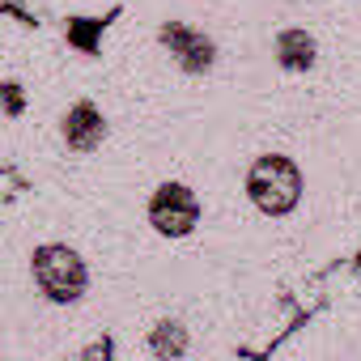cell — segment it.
<instances>
[{
	"label": "cell",
	"instance_id": "cell-6",
	"mask_svg": "<svg viewBox=\"0 0 361 361\" xmlns=\"http://www.w3.org/2000/svg\"><path fill=\"white\" fill-rule=\"evenodd\" d=\"M314 39L306 35V30H281L276 35V60H281V68H289V73H306V68H314Z\"/></svg>",
	"mask_w": 361,
	"mask_h": 361
},
{
	"label": "cell",
	"instance_id": "cell-1",
	"mask_svg": "<svg viewBox=\"0 0 361 361\" xmlns=\"http://www.w3.org/2000/svg\"><path fill=\"white\" fill-rule=\"evenodd\" d=\"M247 196H251V204L259 213L285 217L302 200V170L289 157H281V153H264L247 170Z\"/></svg>",
	"mask_w": 361,
	"mask_h": 361
},
{
	"label": "cell",
	"instance_id": "cell-7",
	"mask_svg": "<svg viewBox=\"0 0 361 361\" xmlns=\"http://www.w3.org/2000/svg\"><path fill=\"white\" fill-rule=\"evenodd\" d=\"M153 353L157 357H178V353H188V331L183 327H178V323H157V331H153Z\"/></svg>",
	"mask_w": 361,
	"mask_h": 361
},
{
	"label": "cell",
	"instance_id": "cell-2",
	"mask_svg": "<svg viewBox=\"0 0 361 361\" xmlns=\"http://www.w3.org/2000/svg\"><path fill=\"white\" fill-rule=\"evenodd\" d=\"M30 268H35V285H39L43 298L56 302V306L77 302V298L85 293V285H90L85 259H81L73 247H64V243H47V247H39Z\"/></svg>",
	"mask_w": 361,
	"mask_h": 361
},
{
	"label": "cell",
	"instance_id": "cell-4",
	"mask_svg": "<svg viewBox=\"0 0 361 361\" xmlns=\"http://www.w3.org/2000/svg\"><path fill=\"white\" fill-rule=\"evenodd\" d=\"M157 39H161V47L174 56V64L183 68V73H192V77H204V73L213 68V60H217L213 39L200 35V30H192V26H183V22H166V26L157 30Z\"/></svg>",
	"mask_w": 361,
	"mask_h": 361
},
{
	"label": "cell",
	"instance_id": "cell-3",
	"mask_svg": "<svg viewBox=\"0 0 361 361\" xmlns=\"http://www.w3.org/2000/svg\"><path fill=\"white\" fill-rule=\"evenodd\" d=\"M200 221V200L188 183H161L149 196V226L166 238H183Z\"/></svg>",
	"mask_w": 361,
	"mask_h": 361
},
{
	"label": "cell",
	"instance_id": "cell-5",
	"mask_svg": "<svg viewBox=\"0 0 361 361\" xmlns=\"http://www.w3.org/2000/svg\"><path fill=\"white\" fill-rule=\"evenodd\" d=\"M60 136L73 153H94L106 136V119L94 102H77V106H68V115L60 123Z\"/></svg>",
	"mask_w": 361,
	"mask_h": 361
},
{
	"label": "cell",
	"instance_id": "cell-8",
	"mask_svg": "<svg viewBox=\"0 0 361 361\" xmlns=\"http://www.w3.org/2000/svg\"><path fill=\"white\" fill-rule=\"evenodd\" d=\"M22 106H26V98H22V85L5 81V85H0V111H5V115H22Z\"/></svg>",
	"mask_w": 361,
	"mask_h": 361
}]
</instances>
